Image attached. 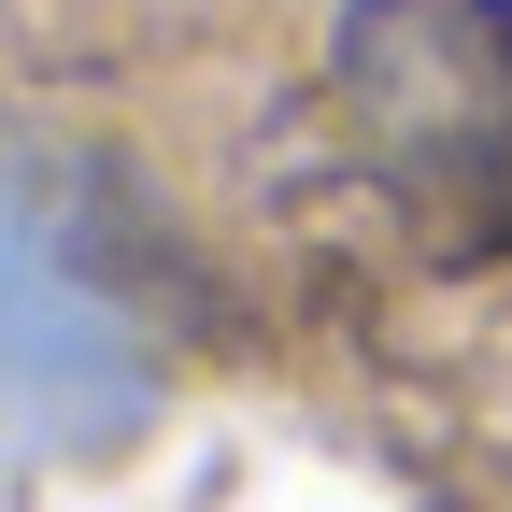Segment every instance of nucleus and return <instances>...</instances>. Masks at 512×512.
I'll return each instance as SVG.
<instances>
[{
  "label": "nucleus",
  "mask_w": 512,
  "mask_h": 512,
  "mask_svg": "<svg viewBox=\"0 0 512 512\" xmlns=\"http://www.w3.org/2000/svg\"><path fill=\"white\" fill-rule=\"evenodd\" d=\"M157 413V342L143 313L100 285L86 228L43 185H0V441L43 470L114 456Z\"/></svg>",
  "instance_id": "2"
},
{
  "label": "nucleus",
  "mask_w": 512,
  "mask_h": 512,
  "mask_svg": "<svg viewBox=\"0 0 512 512\" xmlns=\"http://www.w3.org/2000/svg\"><path fill=\"white\" fill-rule=\"evenodd\" d=\"M328 100L370 185L441 256L512 242V0H356L328 43Z\"/></svg>",
  "instance_id": "1"
}]
</instances>
